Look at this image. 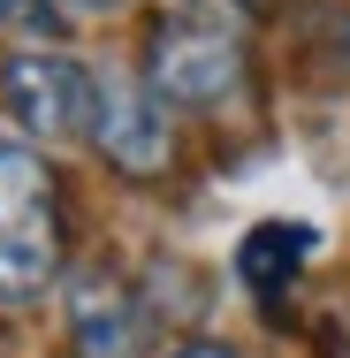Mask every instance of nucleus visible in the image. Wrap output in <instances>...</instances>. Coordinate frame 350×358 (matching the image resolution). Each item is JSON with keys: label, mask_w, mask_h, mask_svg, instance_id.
<instances>
[{"label": "nucleus", "mask_w": 350, "mask_h": 358, "mask_svg": "<svg viewBox=\"0 0 350 358\" xmlns=\"http://www.w3.org/2000/svg\"><path fill=\"white\" fill-rule=\"evenodd\" d=\"M69 8H84V15H107V8H122V0H69Z\"/></svg>", "instance_id": "9"}, {"label": "nucleus", "mask_w": 350, "mask_h": 358, "mask_svg": "<svg viewBox=\"0 0 350 358\" xmlns=\"http://www.w3.org/2000/svg\"><path fill=\"white\" fill-rule=\"evenodd\" d=\"M305 259H312V229H297V221H267V229H251V236H244L236 275L259 289V297H282V282H289Z\"/></svg>", "instance_id": "6"}, {"label": "nucleus", "mask_w": 350, "mask_h": 358, "mask_svg": "<svg viewBox=\"0 0 350 358\" xmlns=\"http://www.w3.org/2000/svg\"><path fill=\"white\" fill-rule=\"evenodd\" d=\"M244 76V46L221 15H168L145 54V92L168 107H221Z\"/></svg>", "instance_id": "2"}, {"label": "nucleus", "mask_w": 350, "mask_h": 358, "mask_svg": "<svg viewBox=\"0 0 350 358\" xmlns=\"http://www.w3.org/2000/svg\"><path fill=\"white\" fill-rule=\"evenodd\" d=\"M0 31H15V38H54V31H61V0H0Z\"/></svg>", "instance_id": "7"}, {"label": "nucleus", "mask_w": 350, "mask_h": 358, "mask_svg": "<svg viewBox=\"0 0 350 358\" xmlns=\"http://www.w3.org/2000/svg\"><path fill=\"white\" fill-rule=\"evenodd\" d=\"M145 343H152V320H145L138 289L122 275L76 282V297H69V351L76 358H145Z\"/></svg>", "instance_id": "5"}, {"label": "nucleus", "mask_w": 350, "mask_h": 358, "mask_svg": "<svg viewBox=\"0 0 350 358\" xmlns=\"http://www.w3.org/2000/svg\"><path fill=\"white\" fill-rule=\"evenodd\" d=\"M175 358H236V351H228V343H183Z\"/></svg>", "instance_id": "8"}, {"label": "nucleus", "mask_w": 350, "mask_h": 358, "mask_svg": "<svg viewBox=\"0 0 350 358\" xmlns=\"http://www.w3.org/2000/svg\"><path fill=\"white\" fill-rule=\"evenodd\" d=\"M61 275V199L31 145H0V305H31Z\"/></svg>", "instance_id": "1"}, {"label": "nucleus", "mask_w": 350, "mask_h": 358, "mask_svg": "<svg viewBox=\"0 0 350 358\" xmlns=\"http://www.w3.org/2000/svg\"><path fill=\"white\" fill-rule=\"evenodd\" d=\"M92 145L107 152V168H122V176H160L168 168V107L145 92L138 76H107L99 84V115H92Z\"/></svg>", "instance_id": "4"}, {"label": "nucleus", "mask_w": 350, "mask_h": 358, "mask_svg": "<svg viewBox=\"0 0 350 358\" xmlns=\"http://www.w3.org/2000/svg\"><path fill=\"white\" fill-rule=\"evenodd\" d=\"M0 99L8 115L31 130V138H92V115H99V76L69 62V54H15L0 62Z\"/></svg>", "instance_id": "3"}]
</instances>
